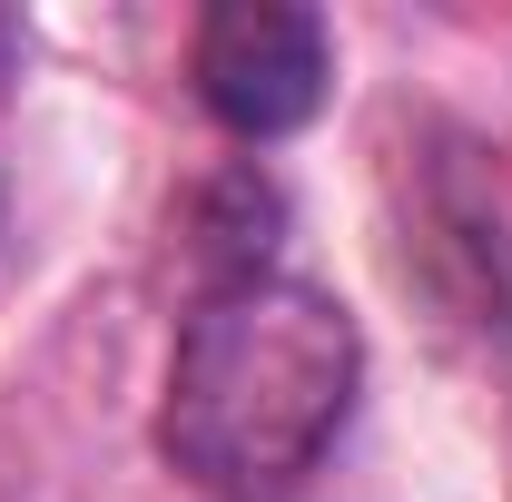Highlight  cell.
Wrapping results in <instances>:
<instances>
[{"label": "cell", "mask_w": 512, "mask_h": 502, "mask_svg": "<svg viewBox=\"0 0 512 502\" xmlns=\"http://www.w3.org/2000/svg\"><path fill=\"white\" fill-rule=\"evenodd\" d=\"M365 345L325 286L266 266H207L158 404V453L207 502H296L355 414Z\"/></svg>", "instance_id": "1"}, {"label": "cell", "mask_w": 512, "mask_h": 502, "mask_svg": "<svg viewBox=\"0 0 512 502\" xmlns=\"http://www.w3.org/2000/svg\"><path fill=\"white\" fill-rule=\"evenodd\" d=\"M335 89V40H325L316 10H286V0H227L197 20V99L227 138H296Z\"/></svg>", "instance_id": "2"}, {"label": "cell", "mask_w": 512, "mask_h": 502, "mask_svg": "<svg viewBox=\"0 0 512 502\" xmlns=\"http://www.w3.org/2000/svg\"><path fill=\"white\" fill-rule=\"evenodd\" d=\"M0 50H20V20H0Z\"/></svg>", "instance_id": "3"}]
</instances>
